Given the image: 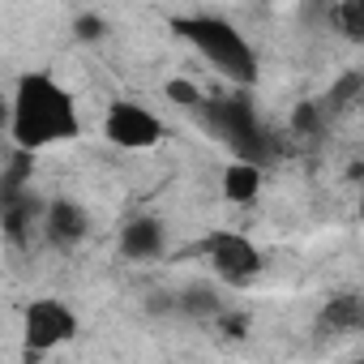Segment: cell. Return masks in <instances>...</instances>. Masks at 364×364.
<instances>
[{
	"mask_svg": "<svg viewBox=\"0 0 364 364\" xmlns=\"http://www.w3.org/2000/svg\"><path fill=\"white\" fill-rule=\"evenodd\" d=\"M39 232L52 249H77L86 236H90V210L77 202V198H52L43 202V219H39Z\"/></svg>",
	"mask_w": 364,
	"mask_h": 364,
	"instance_id": "7",
	"label": "cell"
},
{
	"mask_svg": "<svg viewBox=\"0 0 364 364\" xmlns=\"http://www.w3.org/2000/svg\"><path fill=\"white\" fill-rule=\"evenodd\" d=\"M163 99H167V103H176V107H185V112H198V107L206 103V90H202L193 77H167Z\"/></svg>",
	"mask_w": 364,
	"mask_h": 364,
	"instance_id": "13",
	"label": "cell"
},
{
	"mask_svg": "<svg viewBox=\"0 0 364 364\" xmlns=\"http://www.w3.org/2000/svg\"><path fill=\"white\" fill-rule=\"evenodd\" d=\"M215 326H219L223 334H232V338H245V334H249V317H245V313H228V309H219V313H215Z\"/></svg>",
	"mask_w": 364,
	"mask_h": 364,
	"instance_id": "16",
	"label": "cell"
},
{
	"mask_svg": "<svg viewBox=\"0 0 364 364\" xmlns=\"http://www.w3.org/2000/svg\"><path fill=\"white\" fill-rule=\"evenodd\" d=\"M103 137H107L116 150L141 154V150L163 146L167 124H163L146 103H137V99H112L107 112H103Z\"/></svg>",
	"mask_w": 364,
	"mask_h": 364,
	"instance_id": "6",
	"label": "cell"
},
{
	"mask_svg": "<svg viewBox=\"0 0 364 364\" xmlns=\"http://www.w3.org/2000/svg\"><path fill=\"white\" fill-rule=\"evenodd\" d=\"M5 129H9V95L0 90V133H5Z\"/></svg>",
	"mask_w": 364,
	"mask_h": 364,
	"instance_id": "17",
	"label": "cell"
},
{
	"mask_svg": "<svg viewBox=\"0 0 364 364\" xmlns=\"http://www.w3.org/2000/svg\"><path fill=\"white\" fill-rule=\"evenodd\" d=\"M334 18H338V31H343L351 43L364 39V0H338V5H334Z\"/></svg>",
	"mask_w": 364,
	"mask_h": 364,
	"instance_id": "14",
	"label": "cell"
},
{
	"mask_svg": "<svg viewBox=\"0 0 364 364\" xmlns=\"http://www.w3.org/2000/svg\"><path fill=\"white\" fill-rule=\"evenodd\" d=\"M120 257L129 262H159L167 253V223L159 215H137L120 228Z\"/></svg>",
	"mask_w": 364,
	"mask_h": 364,
	"instance_id": "8",
	"label": "cell"
},
{
	"mask_svg": "<svg viewBox=\"0 0 364 364\" xmlns=\"http://www.w3.org/2000/svg\"><path fill=\"white\" fill-rule=\"evenodd\" d=\"M77 330H82V321H77L73 304L60 300V296H31L22 304V343H26L31 360L48 355V351H56L65 343H73Z\"/></svg>",
	"mask_w": 364,
	"mask_h": 364,
	"instance_id": "4",
	"label": "cell"
},
{
	"mask_svg": "<svg viewBox=\"0 0 364 364\" xmlns=\"http://www.w3.org/2000/svg\"><path fill=\"white\" fill-rule=\"evenodd\" d=\"M198 112H202L206 129L232 150V159H249V163H262V167L274 159V137L262 124L249 90L232 86L228 95H206V103Z\"/></svg>",
	"mask_w": 364,
	"mask_h": 364,
	"instance_id": "3",
	"label": "cell"
},
{
	"mask_svg": "<svg viewBox=\"0 0 364 364\" xmlns=\"http://www.w3.org/2000/svg\"><path fill=\"white\" fill-rule=\"evenodd\" d=\"M5 133H9L14 150H31V154L82 137V112H77L73 90L48 69L18 73L14 95H9V129Z\"/></svg>",
	"mask_w": 364,
	"mask_h": 364,
	"instance_id": "1",
	"label": "cell"
},
{
	"mask_svg": "<svg viewBox=\"0 0 364 364\" xmlns=\"http://www.w3.org/2000/svg\"><path fill=\"white\" fill-rule=\"evenodd\" d=\"M171 35L185 39L228 86L253 90L262 77V60L253 52V43L245 39L240 26H232L219 14H185V18H171Z\"/></svg>",
	"mask_w": 364,
	"mask_h": 364,
	"instance_id": "2",
	"label": "cell"
},
{
	"mask_svg": "<svg viewBox=\"0 0 364 364\" xmlns=\"http://www.w3.org/2000/svg\"><path fill=\"white\" fill-rule=\"evenodd\" d=\"M223 309V296H215L210 287H185L176 296V313H185V317H215Z\"/></svg>",
	"mask_w": 364,
	"mask_h": 364,
	"instance_id": "12",
	"label": "cell"
},
{
	"mask_svg": "<svg viewBox=\"0 0 364 364\" xmlns=\"http://www.w3.org/2000/svg\"><path fill=\"white\" fill-rule=\"evenodd\" d=\"M39 219H43V202L31 198L26 189L0 198V228H5V236H9L14 245H26L31 232L39 228Z\"/></svg>",
	"mask_w": 364,
	"mask_h": 364,
	"instance_id": "10",
	"label": "cell"
},
{
	"mask_svg": "<svg viewBox=\"0 0 364 364\" xmlns=\"http://www.w3.org/2000/svg\"><path fill=\"white\" fill-rule=\"evenodd\" d=\"M262 185H266V167L249 159H232L219 176V193L228 206H253L262 198Z\"/></svg>",
	"mask_w": 364,
	"mask_h": 364,
	"instance_id": "9",
	"label": "cell"
},
{
	"mask_svg": "<svg viewBox=\"0 0 364 364\" xmlns=\"http://www.w3.org/2000/svg\"><path fill=\"white\" fill-rule=\"evenodd\" d=\"M360 321H364L360 296H351V291L330 296V304H326V313H321V326H330V330H360Z\"/></svg>",
	"mask_w": 364,
	"mask_h": 364,
	"instance_id": "11",
	"label": "cell"
},
{
	"mask_svg": "<svg viewBox=\"0 0 364 364\" xmlns=\"http://www.w3.org/2000/svg\"><path fill=\"white\" fill-rule=\"evenodd\" d=\"M193 253L228 283V287H249L257 274H262V249L245 236V232H236V228H219V232H210L206 240H198L193 245Z\"/></svg>",
	"mask_w": 364,
	"mask_h": 364,
	"instance_id": "5",
	"label": "cell"
},
{
	"mask_svg": "<svg viewBox=\"0 0 364 364\" xmlns=\"http://www.w3.org/2000/svg\"><path fill=\"white\" fill-rule=\"evenodd\" d=\"M73 35H77V43H99V39L107 35V22H103L99 14H77Z\"/></svg>",
	"mask_w": 364,
	"mask_h": 364,
	"instance_id": "15",
	"label": "cell"
}]
</instances>
